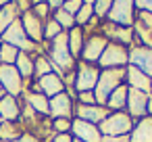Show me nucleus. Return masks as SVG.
Instances as JSON below:
<instances>
[{
    "label": "nucleus",
    "instance_id": "bb28decb",
    "mask_svg": "<svg viewBox=\"0 0 152 142\" xmlns=\"http://www.w3.org/2000/svg\"><path fill=\"white\" fill-rule=\"evenodd\" d=\"M52 63H50V59H46L44 54H38L36 57V61H34V77L36 79H42L44 75H48V73H52Z\"/></svg>",
    "mask_w": 152,
    "mask_h": 142
},
{
    "label": "nucleus",
    "instance_id": "c03bdc74",
    "mask_svg": "<svg viewBox=\"0 0 152 142\" xmlns=\"http://www.w3.org/2000/svg\"><path fill=\"white\" fill-rule=\"evenodd\" d=\"M11 2H15V0H0V7H4V4H11Z\"/></svg>",
    "mask_w": 152,
    "mask_h": 142
},
{
    "label": "nucleus",
    "instance_id": "7c9ffc66",
    "mask_svg": "<svg viewBox=\"0 0 152 142\" xmlns=\"http://www.w3.org/2000/svg\"><path fill=\"white\" fill-rule=\"evenodd\" d=\"M63 34V27L54 21V19H46V25H44V40H48V42H52L56 36H61Z\"/></svg>",
    "mask_w": 152,
    "mask_h": 142
},
{
    "label": "nucleus",
    "instance_id": "dca6fc26",
    "mask_svg": "<svg viewBox=\"0 0 152 142\" xmlns=\"http://www.w3.org/2000/svg\"><path fill=\"white\" fill-rule=\"evenodd\" d=\"M129 65L137 67L148 77H152V48L135 46L133 50H129Z\"/></svg>",
    "mask_w": 152,
    "mask_h": 142
},
{
    "label": "nucleus",
    "instance_id": "a878e982",
    "mask_svg": "<svg viewBox=\"0 0 152 142\" xmlns=\"http://www.w3.org/2000/svg\"><path fill=\"white\" fill-rule=\"evenodd\" d=\"M15 67L19 71V75L25 79V77H31L34 75V59L27 54V52H19L17 61H15Z\"/></svg>",
    "mask_w": 152,
    "mask_h": 142
},
{
    "label": "nucleus",
    "instance_id": "ea45409f",
    "mask_svg": "<svg viewBox=\"0 0 152 142\" xmlns=\"http://www.w3.org/2000/svg\"><path fill=\"white\" fill-rule=\"evenodd\" d=\"M73 140H75V138H73L71 134H56L52 142H73Z\"/></svg>",
    "mask_w": 152,
    "mask_h": 142
},
{
    "label": "nucleus",
    "instance_id": "6ab92c4d",
    "mask_svg": "<svg viewBox=\"0 0 152 142\" xmlns=\"http://www.w3.org/2000/svg\"><path fill=\"white\" fill-rule=\"evenodd\" d=\"M129 142H152V117L150 115L137 119V123L133 125L129 134Z\"/></svg>",
    "mask_w": 152,
    "mask_h": 142
},
{
    "label": "nucleus",
    "instance_id": "f3484780",
    "mask_svg": "<svg viewBox=\"0 0 152 142\" xmlns=\"http://www.w3.org/2000/svg\"><path fill=\"white\" fill-rule=\"evenodd\" d=\"M125 79H127L129 88H135V90H142L146 94H152V77H148L137 67H133V65L125 67Z\"/></svg>",
    "mask_w": 152,
    "mask_h": 142
},
{
    "label": "nucleus",
    "instance_id": "f257e3e1",
    "mask_svg": "<svg viewBox=\"0 0 152 142\" xmlns=\"http://www.w3.org/2000/svg\"><path fill=\"white\" fill-rule=\"evenodd\" d=\"M46 52H48V57H50L52 67L56 69V73H58L63 79L73 73V69H75V59H73L71 52H69V36H67V32H63L61 36H56V38L50 42V46H48Z\"/></svg>",
    "mask_w": 152,
    "mask_h": 142
},
{
    "label": "nucleus",
    "instance_id": "20e7f679",
    "mask_svg": "<svg viewBox=\"0 0 152 142\" xmlns=\"http://www.w3.org/2000/svg\"><path fill=\"white\" fill-rule=\"evenodd\" d=\"M2 42H7V44H11V46H15V48H19L21 52H38L42 46L40 44H36V42H31L29 38H27V34H25V29H23V25H21V19H17L2 36Z\"/></svg>",
    "mask_w": 152,
    "mask_h": 142
},
{
    "label": "nucleus",
    "instance_id": "393cba45",
    "mask_svg": "<svg viewBox=\"0 0 152 142\" xmlns=\"http://www.w3.org/2000/svg\"><path fill=\"white\" fill-rule=\"evenodd\" d=\"M21 134H23L21 119L19 121H2V125H0V140H2V142H13Z\"/></svg>",
    "mask_w": 152,
    "mask_h": 142
},
{
    "label": "nucleus",
    "instance_id": "37998d69",
    "mask_svg": "<svg viewBox=\"0 0 152 142\" xmlns=\"http://www.w3.org/2000/svg\"><path fill=\"white\" fill-rule=\"evenodd\" d=\"M148 115L152 117V94L148 96Z\"/></svg>",
    "mask_w": 152,
    "mask_h": 142
},
{
    "label": "nucleus",
    "instance_id": "39448f33",
    "mask_svg": "<svg viewBox=\"0 0 152 142\" xmlns=\"http://www.w3.org/2000/svg\"><path fill=\"white\" fill-rule=\"evenodd\" d=\"M127 63H129V50L115 42H108L104 52L98 59V65L102 69H119V67H125Z\"/></svg>",
    "mask_w": 152,
    "mask_h": 142
},
{
    "label": "nucleus",
    "instance_id": "c9c22d12",
    "mask_svg": "<svg viewBox=\"0 0 152 142\" xmlns=\"http://www.w3.org/2000/svg\"><path fill=\"white\" fill-rule=\"evenodd\" d=\"M77 100H79V104H96L94 92H79L77 94Z\"/></svg>",
    "mask_w": 152,
    "mask_h": 142
},
{
    "label": "nucleus",
    "instance_id": "09e8293b",
    "mask_svg": "<svg viewBox=\"0 0 152 142\" xmlns=\"http://www.w3.org/2000/svg\"><path fill=\"white\" fill-rule=\"evenodd\" d=\"M0 44H2V40H0Z\"/></svg>",
    "mask_w": 152,
    "mask_h": 142
},
{
    "label": "nucleus",
    "instance_id": "72a5a7b5",
    "mask_svg": "<svg viewBox=\"0 0 152 142\" xmlns=\"http://www.w3.org/2000/svg\"><path fill=\"white\" fill-rule=\"evenodd\" d=\"M31 13H34L36 17H40L42 21H46L48 15H50V7H48L46 2H40V4H34V7H31Z\"/></svg>",
    "mask_w": 152,
    "mask_h": 142
},
{
    "label": "nucleus",
    "instance_id": "a19ab883",
    "mask_svg": "<svg viewBox=\"0 0 152 142\" xmlns=\"http://www.w3.org/2000/svg\"><path fill=\"white\" fill-rule=\"evenodd\" d=\"M15 4L19 7L21 13H25V11H29V4H31V2H29V0H15Z\"/></svg>",
    "mask_w": 152,
    "mask_h": 142
},
{
    "label": "nucleus",
    "instance_id": "de8ad7c7",
    "mask_svg": "<svg viewBox=\"0 0 152 142\" xmlns=\"http://www.w3.org/2000/svg\"><path fill=\"white\" fill-rule=\"evenodd\" d=\"M73 142H81V140H73Z\"/></svg>",
    "mask_w": 152,
    "mask_h": 142
},
{
    "label": "nucleus",
    "instance_id": "e433bc0d",
    "mask_svg": "<svg viewBox=\"0 0 152 142\" xmlns=\"http://www.w3.org/2000/svg\"><path fill=\"white\" fill-rule=\"evenodd\" d=\"M133 7H137V11L152 13V0H133Z\"/></svg>",
    "mask_w": 152,
    "mask_h": 142
},
{
    "label": "nucleus",
    "instance_id": "cd10ccee",
    "mask_svg": "<svg viewBox=\"0 0 152 142\" xmlns=\"http://www.w3.org/2000/svg\"><path fill=\"white\" fill-rule=\"evenodd\" d=\"M19 52H21L19 48H15V46L2 42V44H0V65H15Z\"/></svg>",
    "mask_w": 152,
    "mask_h": 142
},
{
    "label": "nucleus",
    "instance_id": "412c9836",
    "mask_svg": "<svg viewBox=\"0 0 152 142\" xmlns=\"http://www.w3.org/2000/svg\"><path fill=\"white\" fill-rule=\"evenodd\" d=\"M21 15H23V13L19 11V7H17L15 2L0 7V36H2L17 19H21Z\"/></svg>",
    "mask_w": 152,
    "mask_h": 142
},
{
    "label": "nucleus",
    "instance_id": "9b49d317",
    "mask_svg": "<svg viewBox=\"0 0 152 142\" xmlns=\"http://www.w3.org/2000/svg\"><path fill=\"white\" fill-rule=\"evenodd\" d=\"M48 109H50V115L52 117H65V119H71V115L75 113V102L73 98L63 92V94H56L52 98H48Z\"/></svg>",
    "mask_w": 152,
    "mask_h": 142
},
{
    "label": "nucleus",
    "instance_id": "2eb2a0df",
    "mask_svg": "<svg viewBox=\"0 0 152 142\" xmlns=\"http://www.w3.org/2000/svg\"><path fill=\"white\" fill-rule=\"evenodd\" d=\"M71 129H73L75 140H81V142H100L102 140V134H100L98 125L88 123L83 119H73Z\"/></svg>",
    "mask_w": 152,
    "mask_h": 142
},
{
    "label": "nucleus",
    "instance_id": "0eeeda50",
    "mask_svg": "<svg viewBox=\"0 0 152 142\" xmlns=\"http://www.w3.org/2000/svg\"><path fill=\"white\" fill-rule=\"evenodd\" d=\"M133 0H113V7L106 15V21L121 25V27H129L133 23Z\"/></svg>",
    "mask_w": 152,
    "mask_h": 142
},
{
    "label": "nucleus",
    "instance_id": "a211bd4d",
    "mask_svg": "<svg viewBox=\"0 0 152 142\" xmlns=\"http://www.w3.org/2000/svg\"><path fill=\"white\" fill-rule=\"evenodd\" d=\"M102 36L104 38H113L115 44H121V46H127V44L133 42V32L129 27H121V25L110 23V21L102 23Z\"/></svg>",
    "mask_w": 152,
    "mask_h": 142
},
{
    "label": "nucleus",
    "instance_id": "8fccbe9b",
    "mask_svg": "<svg viewBox=\"0 0 152 142\" xmlns=\"http://www.w3.org/2000/svg\"><path fill=\"white\" fill-rule=\"evenodd\" d=\"M0 90H2V86H0Z\"/></svg>",
    "mask_w": 152,
    "mask_h": 142
},
{
    "label": "nucleus",
    "instance_id": "423d86ee",
    "mask_svg": "<svg viewBox=\"0 0 152 142\" xmlns=\"http://www.w3.org/2000/svg\"><path fill=\"white\" fill-rule=\"evenodd\" d=\"M75 88H77V94L79 92H94L96 84H98V77H100V71L96 65L92 63H79L75 67Z\"/></svg>",
    "mask_w": 152,
    "mask_h": 142
},
{
    "label": "nucleus",
    "instance_id": "f704fd0d",
    "mask_svg": "<svg viewBox=\"0 0 152 142\" xmlns=\"http://www.w3.org/2000/svg\"><path fill=\"white\" fill-rule=\"evenodd\" d=\"M81 7H83L81 0H65V4H63L61 9H65L69 15H73V17H75V15L79 13V9H81Z\"/></svg>",
    "mask_w": 152,
    "mask_h": 142
},
{
    "label": "nucleus",
    "instance_id": "aec40b11",
    "mask_svg": "<svg viewBox=\"0 0 152 142\" xmlns=\"http://www.w3.org/2000/svg\"><path fill=\"white\" fill-rule=\"evenodd\" d=\"M19 115H21V107L15 96L7 94L4 98H0V117H2V121H19Z\"/></svg>",
    "mask_w": 152,
    "mask_h": 142
},
{
    "label": "nucleus",
    "instance_id": "4c0bfd02",
    "mask_svg": "<svg viewBox=\"0 0 152 142\" xmlns=\"http://www.w3.org/2000/svg\"><path fill=\"white\" fill-rule=\"evenodd\" d=\"M13 142H40V138L36 136V134H31V132H23L17 140H13Z\"/></svg>",
    "mask_w": 152,
    "mask_h": 142
},
{
    "label": "nucleus",
    "instance_id": "9d476101",
    "mask_svg": "<svg viewBox=\"0 0 152 142\" xmlns=\"http://www.w3.org/2000/svg\"><path fill=\"white\" fill-rule=\"evenodd\" d=\"M148 96L150 94H146L142 90L129 88V92H127V111H129V117L131 119L133 117L142 119V117L148 115Z\"/></svg>",
    "mask_w": 152,
    "mask_h": 142
},
{
    "label": "nucleus",
    "instance_id": "473e14b6",
    "mask_svg": "<svg viewBox=\"0 0 152 142\" xmlns=\"http://www.w3.org/2000/svg\"><path fill=\"white\" fill-rule=\"evenodd\" d=\"M71 119H65V117H58V119H52L50 127L56 132V134H69L71 132Z\"/></svg>",
    "mask_w": 152,
    "mask_h": 142
},
{
    "label": "nucleus",
    "instance_id": "58836bf2",
    "mask_svg": "<svg viewBox=\"0 0 152 142\" xmlns=\"http://www.w3.org/2000/svg\"><path fill=\"white\" fill-rule=\"evenodd\" d=\"M100 142H129V136H104Z\"/></svg>",
    "mask_w": 152,
    "mask_h": 142
},
{
    "label": "nucleus",
    "instance_id": "f03ea898",
    "mask_svg": "<svg viewBox=\"0 0 152 142\" xmlns=\"http://www.w3.org/2000/svg\"><path fill=\"white\" fill-rule=\"evenodd\" d=\"M125 82V67H119V69H104L98 77V84L94 88V98H96V104L100 107H106V100L108 96Z\"/></svg>",
    "mask_w": 152,
    "mask_h": 142
},
{
    "label": "nucleus",
    "instance_id": "ddd939ff",
    "mask_svg": "<svg viewBox=\"0 0 152 142\" xmlns=\"http://www.w3.org/2000/svg\"><path fill=\"white\" fill-rule=\"evenodd\" d=\"M21 25H23L27 38H29L31 42L40 44V42L44 40V21H42L40 17H36V15L31 13V9L21 15Z\"/></svg>",
    "mask_w": 152,
    "mask_h": 142
},
{
    "label": "nucleus",
    "instance_id": "c85d7f7f",
    "mask_svg": "<svg viewBox=\"0 0 152 142\" xmlns=\"http://www.w3.org/2000/svg\"><path fill=\"white\" fill-rule=\"evenodd\" d=\"M52 19L63 27V32H65V29L69 32V29H73V27L77 25V23H75V17H73V15H69L65 9H56V11H54V15H52Z\"/></svg>",
    "mask_w": 152,
    "mask_h": 142
},
{
    "label": "nucleus",
    "instance_id": "4468645a",
    "mask_svg": "<svg viewBox=\"0 0 152 142\" xmlns=\"http://www.w3.org/2000/svg\"><path fill=\"white\" fill-rule=\"evenodd\" d=\"M110 111L106 107H100V104H75V115L77 119H83L88 123H94V125H100L106 115Z\"/></svg>",
    "mask_w": 152,
    "mask_h": 142
},
{
    "label": "nucleus",
    "instance_id": "b1692460",
    "mask_svg": "<svg viewBox=\"0 0 152 142\" xmlns=\"http://www.w3.org/2000/svg\"><path fill=\"white\" fill-rule=\"evenodd\" d=\"M67 36H69V52H71V57L75 59V57H81V48H83V40H86V32H83V27H73V29H69L67 32Z\"/></svg>",
    "mask_w": 152,
    "mask_h": 142
},
{
    "label": "nucleus",
    "instance_id": "f8f14e48",
    "mask_svg": "<svg viewBox=\"0 0 152 142\" xmlns=\"http://www.w3.org/2000/svg\"><path fill=\"white\" fill-rule=\"evenodd\" d=\"M65 82H63V77L58 75V73H48V75H44L42 79H38V84H34V92H42L44 96H56V94H63L65 92Z\"/></svg>",
    "mask_w": 152,
    "mask_h": 142
},
{
    "label": "nucleus",
    "instance_id": "4be33fe9",
    "mask_svg": "<svg viewBox=\"0 0 152 142\" xmlns=\"http://www.w3.org/2000/svg\"><path fill=\"white\" fill-rule=\"evenodd\" d=\"M25 100H27V107L34 111V113H38V115H42V117H46V115H50V109H48V98L42 94V92H27L25 94Z\"/></svg>",
    "mask_w": 152,
    "mask_h": 142
},
{
    "label": "nucleus",
    "instance_id": "6e6552de",
    "mask_svg": "<svg viewBox=\"0 0 152 142\" xmlns=\"http://www.w3.org/2000/svg\"><path fill=\"white\" fill-rule=\"evenodd\" d=\"M0 86H2V90L11 96H19L23 92V77L19 75L17 67L15 65H0Z\"/></svg>",
    "mask_w": 152,
    "mask_h": 142
},
{
    "label": "nucleus",
    "instance_id": "1a4fd4ad",
    "mask_svg": "<svg viewBox=\"0 0 152 142\" xmlns=\"http://www.w3.org/2000/svg\"><path fill=\"white\" fill-rule=\"evenodd\" d=\"M106 44H108V40L102 34H90V36H86L83 48H81V61L83 63H92V65L98 63V59L104 52Z\"/></svg>",
    "mask_w": 152,
    "mask_h": 142
},
{
    "label": "nucleus",
    "instance_id": "5701e85b",
    "mask_svg": "<svg viewBox=\"0 0 152 142\" xmlns=\"http://www.w3.org/2000/svg\"><path fill=\"white\" fill-rule=\"evenodd\" d=\"M127 92H129V86L127 84H121L106 100V109L113 113V111H123L127 107Z\"/></svg>",
    "mask_w": 152,
    "mask_h": 142
},
{
    "label": "nucleus",
    "instance_id": "7ed1b4c3",
    "mask_svg": "<svg viewBox=\"0 0 152 142\" xmlns=\"http://www.w3.org/2000/svg\"><path fill=\"white\" fill-rule=\"evenodd\" d=\"M98 129L102 136H127L133 129V119L125 111H113L98 125Z\"/></svg>",
    "mask_w": 152,
    "mask_h": 142
},
{
    "label": "nucleus",
    "instance_id": "a18cd8bd",
    "mask_svg": "<svg viewBox=\"0 0 152 142\" xmlns=\"http://www.w3.org/2000/svg\"><path fill=\"white\" fill-rule=\"evenodd\" d=\"M81 2H83V4H94L96 0H81Z\"/></svg>",
    "mask_w": 152,
    "mask_h": 142
},
{
    "label": "nucleus",
    "instance_id": "2f4dec72",
    "mask_svg": "<svg viewBox=\"0 0 152 142\" xmlns=\"http://www.w3.org/2000/svg\"><path fill=\"white\" fill-rule=\"evenodd\" d=\"M110 7H113V0H96V2L92 4V9H94V17H98V19H106Z\"/></svg>",
    "mask_w": 152,
    "mask_h": 142
},
{
    "label": "nucleus",
    "instance_id": "c756f323",
    "mask_svg": "<svg viewBox=\"0 0 152 142\" xmlns=\"http://www.w3.org/2000/svg\"><path fill=\"white\" fill-rule=\"evenodd\" d=\"M92 19H94V9H92V4H83V7L79 9V13L75 15V23H77V27H86Z\"/></svg>",
    "mask_w": 152,
    "mask_h": 142
},
{
    "label": "nucleus",
    "instance_id": "49530a36",
    "mask_svg": "<svg viewBox=\"0 0 152 142\" xmlns=\"http://www.w3.org/2000/svg\"><path fill=\"white\" fill-rule=\"evenodd\" d=\"M0 125H2V117H0Z\"/></svg>",
    "mask_w": 152,
    "mask_h": 142
},
{
    "label": "nucleus",
    "instance_id": "79ce46f5",
    "mask_svg": "<svg viewBox=\"0 0 152 142\" xmlns=\"http://www.w3.org/2000/svg\"><path fill=\"white\" fill-rule=\"evenodd\" d=\"M46 4H48L50 9H54V11H56V9H61V7L65 4V0H46Z\"/></svg>",
    "mask_w": 152,
    "mask_h": 142
}]
</instances>
